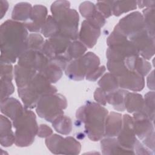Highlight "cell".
<instances>
[{
  "label": "cell",
  "instance_id": "1",
  "mask_svg": "<svg viewBox=\"0 0 155 155\" xmlns=\"http://www.w3.org/2000/svg\"><path fill=\"white\" fill-rule=\"evenodd\" d=\"M28 31L24 23L7 20L0 29L1 63L10 64L27 50Z\"/></svg>",
  "mask_w": 155,
  "mask_h": 155
},
{
  "label": "cell",
  "instance_id": "2",
  "mask_svg": "<svg viewBox=\"0 0 155 155\" xmlns=\"http://www.w3.org/2000/svg\"><path fill=\"white\" fill-rule=\"evenodd\" d=\"M108 110L100 104L88 102L76 112V118L85 124V132L93 141H97L104 136L105 124Z\"/></svg>",
  "mask_w": 155,
  "mask_h": 155
},
{
  "label": "cell",
  "instance_id": "3",
  "mask_svg": "<svg viewBox=\"0 0 155 155\" xmlns=\"http://www.w3.org/2000/svg\"><path fill=\"white\" fill-rule=\"evenodd\" d=\"M70 4L66 1H58L51 6L53 17L58 22L59 34L76 40L78 38L79 15L74 9L70 8Z\"/></svg>",
  "mask_w": 155,
  "mask_h": 155
},
{
  "label": "cell",
  "instance_id": "4",
  "mask_svg": "<svg viewBox=\"0 0 155 155\" xmlns=\"http://www.w3.org/2000/svg\"><path fill=\"white\" fill-rule=\"evenodd\" d=\"M18 95L25 108H33L41 97L54 94L57 89L41 73H38L33 80L25 87L18 88Z\"/></svg>",
  "mask_w": 155,
  "mask_h": 155
},
{
  "label": "cell",
  "instance_id": "5",
  "mask_svg": "<svg viewBox=\"0 0 155 155\" xmlns=\"http://www.w3.org/2000/svg\"><path fill=\"white\" fill-rule=\"evenodd\" d=\"M15 128V141L16 146L20 147L30 146L38 134V126L35 114L31 110L24 108L22 114L13 121Z\"/></svg>",
  "mask_w": 155,
  "mask_h": 155
},
{
  "label": "cell",
  "instance_id": "6",
  "mask_svg": "<svg viewBox=\"0 0 155 155\" xmlns=\"http://www.w3.org/2000/svg\"><path fill=\"white\" fill-rule=\"evenodd\" d=\"M67 106L65 97L60 94L43 96L39 100L36 111L39 116L52 122L56 117L64 114L63 110Z\"/></svg>",
  "mask_w": 155,
  "mask_h": 155
},
{
  "label": "cell",
  "instance_id": "7",
  "mask_svg": "<svg viewBox=\"0 0 155 155\" xmlns=\"http://www.w3.org/2000/svg\"><path fill=\"white\" fill-rule=\"evenodd\" d=\"M99 64V57L92 52H88L81 57L71 61L67 64L65 72L70 79L81 81L96 70Z\"/></svg>",
  "mask_w": 155,
  "mask_h": 155
},
{
  "label": "cell",
  "instance_id": "8",
  "mask_svg": "<svg viewBox=\"0 0 155 155\" xmlns=\"http://www.w3.org/2000/svg\"><path fill=\"white\" fill-rule=\"evenodd\" d=\"M134 129L135 134L144 145L153 151L154 150V131L153 122L149 117L140 111L134 113Z\"/></svg>",
  "mask_w": 155,
  "mask_h": 155
},
{
  "label": "cell",
  "instance_id": "9",
  "mask_svg": "<svg viewBox=\"0 0 155 155\" xmlns=\"http://www.w3.org/2000/svg\"><path fill=\"white\" fill-rule=\"evenodd\" d=\"M45 144L54 154H77L81 151V144L72 137L63 138L59 135L53 134L48 137Z\"/></svg>",
  "mask_w": 155,
  "mask_h": 155
},
{
  "label": "cell",
  "instance_id": "10",
  "mask_svg": "<svg viewBox=\"0 0 155 155\" xmlns=\"http://www.w3.org/2000/svg\"><path fill=\"white\" fill-rule=\"evenodd\" d=\"M128 39L134 44L139 54L143 59H150L154 55V38L150 35L145 28Z\"/></svg>",
  "mask_w": 155,
  "mask_h": 155
},
{
  "label": "cell",
  "instance_id": "11",
  "mask_svg": "<svg viewBox=\"0 0 155 155\" xmlns=\"http://www.w3.org/2000/svg\"><path fill=\"white\" fill-rule=\"evenodd\" d=\"M139 55L136 46L129 39L108 47L106 52L108 60L111 61H124L128 57Z\"/></svg>",
  "mask_w": 155,
  "mask_h": 155
},
{
  "label": "cell",
  "instance_id": "12",
  "mask_svg": "<svg viewBox=\"0 0 155 155\" xmlns=\"http://www.w3.org/2000/svg\"><path fill=\"white\" fill-rule=\"evenodd\" d=\"M48 62V59L41 51L27 50L19 57L18 64L40 72Z\"/></svg>",
  "mask_w": 155,
  "mask_h": 155
},
{
  "label": "cell",
  "instance_id": "13",
  "mask_svg": "<svg viewBox=\"0 0 155 155\" xmlns=\"http://www.w3.org/2000/svg\"><path fill=\"white\" fill-rule=\"evenodd\" d=\"M117 25L128 38L145 28L143 16L139 12H133L124 17Z\"/></svg>",
  "mask_w": 155,
  "mask_h": 155
},
{
  "label": "cell",
  "instance_id": "14",
  "mask_svg": "<svg viewBox=\"0 0 155 155\" xmlns=\"http://www.w3.org/2000/svg\"><path fill=\"white\" fill-rule=\"evenodd\" d=\"M122 122V127L117 135V140L122 147L134 150V145L137 139L134 129L133 118L128 114H124Z\"/></svg>",
  "mask_w": 155,
  "mask_h": 155
},
{
  "label": "cell",
  "instance_id": "15",
  "mask_svg": "<svg viewBox=\"0 0 155 155\" xmlns=\"http://www.w3.org/2000/svg\"><path fill=\"white\" fill-rule=\"evenodd\" d=\"M100 34L101 28L85 20L82 23L78 37L82 44L90 48L96 44Z\"/></svg>",
  "mask_w": 155,
  "mask_h": 155
},
{
  "label": "cell",
  "instance_id": "16",
  "mask_svg": "<svg viewBox=\"0 0 155 155\" xmlns=\"http://www.w3.org/2000/svg\"><path fill=\"white\" fill-rule=\"evenodd\" d=\"M119 86L122 88L134 91H141L145 85L143 76L133 71H128L122 76L117 78Z\"/></svg>",
  "mask_w": 155,
  "mask_h": 155
},
{
  "label": "cell",
  "instance_id": "17",
  "mask_svg": "<svg viewBox=\"0 0 155 155\" xmlns=\"http://www.w3.org/2000/svg\"><path fill=\"white\" fill-rule=\"evenodd\" d=\"M47 14V10L45 6L36 5L32 8L30 19L24 24L30 31H39L46 21Z\"/></svg>",
  "mask_w": 155,
  "mask_h": 155
},
{
  "label": "cell",
  "instance_id": "18",
  "mask_svg": "<svg viewBox=\"0 0 155 155\" xmlns=\"http://www.w3.org/2000/svg\"><path fill=\"white\" fill-rule=\"evenodd\" d=\"M24 110L19 101L15 98L7 97L1 101V113L10 117L13 121L22 114Z\"/></svg>",
  "mask_w": 155,
  "mask_h": 155
},
{
  "label": "cell",
  "instance_id": "19",
  "mask_svg": "<svg viewBox=\"0 0 155 155\" xmlns=\"http://www.w3.org/2000/svg\"><path fill=\"white\" fill-rule=\"evenodd\" d=\"M122 127V115L118 113L111 112L106 118L104 136L113 137L117 136Z\"/></svg>",
  "mask_w": 155,
  "mask_h": 155
},
{
  "label": "cell",
  "instance_id": "20",
  "mask_svg": "<svg viewBox=\"0 0 155 155\" xmlns=\"http://www.w3.org/2000/svg\"><path fill=\"white\" fill-rule=\"evenodd\" d=\"M125 64L129 71H136L142 76L147 75L151 69L150 62L139 56H132L124 60Z\"/></svg>",
  "mask_w": 155,
  "mask_h": 155
},
{
  "label": "cell",
  "instance_id": "21",
  "mask_svg": "<svg viewBox=\"0 0 155 155\" xmlns=\"http://www.w3.org/2000/svg\"><path fill=\"white\" fill-rule=\"evenodd\" d=\"M101 145L103 154H135L134 150L122 147L117 139L113 137H107L102 139L101 142Z\"/></svg>",
  "mask_w": 155,
  "mask_h": 155
},
{
  "label": "cell",
  "instance_id": "22",
  "mask_svg": "<svg viewBox=\"0 0 155 155\" xmlns=\"http://www.w3.org/2000/svg\"><path fill=\"white\" fill-rule=\"evenodd\" d=\"M37 74L35 70L22 67L18 64L15 66L14 74L16 85L18 88H22L27 86L35 78Z\"/></svg>",
  "mask_w": 155,
  "mask_h": 155
},
{
  "label": "cell",
  "instance_id": "23",
  "mask_svg": "<svg viewBox=\"0 0 155 155\" xmlns=\"http://www.w3.org/2000/svg\"><path fill=\"white\" fill-rule=\"evenodd\" d=\"M0 140L1 145L5 147H10L15 141V135L12 130L10 121L5 116L1 115Z\"/></svg>",
  "mask_w": 155,
  "mask_h": 155
},
{
  "label": "cell",
  "instance_id": "24",
  "mask_svg": "<svg viewBox=\"0 0 155 155\" xmlns=\"http://www.w3.org/2000/svg\"><path fill=\"white\" fill-rule=\"evenodd\" d=\"M125 108L128 113H135L142 110L144 101L142 95L135 93H128L125 97Z\"/></svg>",
  "mask_w": 155,
  "mask_h": 155
},
{
  "label": "cell",
  "instance_id": "25",
  "mask_svg": "<svg viewBox=\"0 0 155 155\" xmlns=\"http://www.w3.org/2000/svg\"><path fill=\"white\" fill-rule=\"evenodd\" d=\"M128 91L124 90H116L107 93V102L111 104L117 111H123L125 108V97Z\"/></svg>",
  "mask_w": 155,
  "mask_h": 155
},
{
  "label": "cell",
  "instance_id": "26",
  "mask_svg": "<svg viewBox=\"0 0 155 155\" xmlns=\"http://www.w3.org/2000/svg\"><path fill=\"white\" fill-rule=\"evenodd\" d=\"M32 7L27 2H20L17 4L13 8L12 18L14 21H22L27 22L30 18Z\"/></svg>",
  "mask_w": 155,
  "mask_h": 155
},
{
  "label": "cell",
  "instance_id": "27",
  "mask_svg": "<svg viewBox=\"0 0 155 155\" xmlns=\"http://www.w3.org/2000/svg\"><path fill=\"white\" fill-rule=\"evenodd\" d=\"M62 69L54 63L48 62L47 65L39 73L43 74L48 81L51 83H56L61 78Z\"/></svg>",
  "mask_w": 155,
  "mask_h": 155
},
{
  "label": "cell",
  "instance_id": "28",
  "mask_svg": "<svg viewBox=\"0 0 155 155\" xmlns=\"http://www.w3.org/2000/svg\"><path fill=\"white\" fill-rule=\"evenodd\" d=\"M98 85L107 93L113 91L119 87L117 78L111 73H106L99 81Z\"/></svg>",
  "mask_w": 155,
  "mask_h": 155
},
{
  "label": "cell",
  "instance_id": "29",
  "mask_svg": "<svg viewBox=\"0 0 155 155\" xmlns=\"http://www.w3.org/2000/svg\"><path fill=\"white\" fill-rule=\"evenodd\" d=\"M53 126L55 130L64 135L68 134L72 128L71 119L64 114L58 116L52 122Z\"/></svg>",
  "mask_w": 155,
  "mask_h": 155
},
{
  "label": "cell",
  "instance_id": "30",
  "mask_svg": "<svg viewBox=\"0 0 155 155\" xmlns=\"http://www.w3.org/2000/svg\"><path fill=\"white\" fill-rule=\"evenodd\" d=\"M87 51V47L80 41H74L71 42L65 53L66 56L72 61L83 56Z\"/></svg>",
  "mask_w": 155,
  "mask_h": 155
},
{
  "label": "cell",
  "instance_id": "31",
  "mask_svg": "<svg viewBox=\"0 0 155 155\" xmlns=\"http://www.w3.org/2000/svg\"><path fill=\"white\" fill-rule=\"evenodd\" d=\"M136 8L137 1H113L112 13L114 16H119L122 13L135 10Z\"/></svg>",
  "mask_w": 155,
  "mask_h": 155
},
{
  "label": "cell",
  "instance_id": "32",
  "mask_svg": "<svg viewBox=\"0 0 155 155\" xmlns=\"http://www.w3.org/2000/svg\"><path fill=\"white\" fill-rule=\"evenodd\" d=\"M41 33L45 38H51L59 34V28L56 21L51 16H48L41 28Z\"/></svg>",
  "mask_w": 155,
  "mask_h": 155
},
{
  "label": "cell",
  "instance_id": "33",
  "mask_svg": "<svg viewBox=\"0 0 155 155\" xmlns=\"http://www.w3.org/2000/svg\"><path fill=\"white\" fill-rule=\"evenodd\" d=\"M145 27L150 35L154 38V8H147L143 10Z\"/></svg>",
  "mask_w": 155,
  "mask_h": 155
},
{
  "label": "cell",
  "instance_id": "34",
  "mask_svg": "<svg viewBox=\"0 0 155 155\" xmlns=\"http://www.w3.org/2000/svg\"><path fill=\"white\" fill-rule=\"evenodd\" d=\"M107 68L111 73L117 78L122 76L128 71L125 64L124 61L108 60Z\"/></svg>",
  "mask_w": 155,
  "mask_h": 155
},
{
  "label": "cell",
  "instance_id": "35",
  "mask_svg": "<svg viewBox=\"0 0 155 155\" xmlns=\"http://www.w3.org/2000/svg\"><path fill=\"white\" fill-rule=\"evenodd\" d=\"M144 105L142 111L144 112L149 118L154 122V93L148 92L145 95Z\"/></svg>",
  "mask_w": 155,
  "mask_h": 155
},
{
  "label": "cell",
  "instance_id": "36",
  "mask_svg": "<svg viewBox=\"0 0 155 155\" xmlns=\"http://www.w3.org/2000/svg\"><path fill=\"white\" fill-rule=\"evenodd\" d=\"M12 79L1 78V101L9 97L14 91V86Z\"/></svg>",
  "mask_w": 155,
  "mask_h": 155
},
{
  "label": "cell",
  "instance_id": "37",
  "mask_svg": "<svg viewBox=\"0 0 155 155\" xmlns=\"http://www.w3.org/2000/svg\"><path fill=\"white\" fill-rule=\"evenodd\" d=\"M44 43L42 36L37 33H31L28 37L27 50L41 51Z\"/></svg>",
  "mask_w": 155,
  "mask_h": 155
},
{
  "label": "cell",
  "instance_id": "38",
  "mask_svg": "<svg viewBox=\"0 0 155 155\" xmlns=\"http://www.w3.org/2000/svg\"><path fill=\"white\" fill-rule=\"evenodd\" d=\"M79 11L82 16L86 19L91 18L97 11L96 5L89 1H85L81 4L79 6Z\"/></svg>",
  "mask_w": 155,
  "mask_h": 155
},
{
  "label": "cell",
  "instance_id": "39",
  "mask_svg": "<svg viewBox=\"0 0 155 155\" xmlns=\"http://www.w3.org/2000/svg\"><path fill=\"white\" fill-rule=\"evenodd\" d=\"M113 1H98L96 5L97 10L105 17L109 18L112 13Z\"/></svg>",
  "mask_w": 155,
  "mask_h": 155
},
{
  "label": "cell",
  "instance_id": "40",
  "mask_svg": "<svg viewBox=\"0 0 155 155\" xmlns=\"http://www.w3.org/2000/svg\"><path fill=\"white\" fill-rule=\"evenodd\" d=\"M94 98L99 104L105 105L107 103V93L101 88H98L94 91Z\"/></svg>",
  "mask_w": 155,
  "mask_h": 155
},
{
  "label": "cell",
  "instance_id": "41",
  "mask_svg": "<svg viewBox=\"0 0 155 155\" xmlns=\"http://www.w3.org/2000/svg\"><path fill=\"white\" fill-rule=\"evenodd\" d=\"M105 71V66L102 65L98 67L96 70L93 71L91 73L86 76V79L90 81H95L98 79Z\"/></svg>",
  "mask_w": 155,
  "mask_h": 155
},
{
  "label": "cell",
  "instance_id": "42",
  "mask_svg": "<svg viewBox=\"0 0 155 155\" xmlns=\"http://www.w3.org/2000/svg\"><path fill=\"white\" fill-rule=\"evenodd\" d=\"M53 131L47 125L42 124L40 125L38 127V135L40 137H47L50 136L52 134Z\"/></svg>",
  "mask_w": 155,
  "mask_h": 155
},
{
  "label": "cell",
  "instance_id": "43",
  "mask_svg": "<svg viewBox=\"0 0 155 155\" xmlns=\"http://www.w3.org/2000/svg\"><path fill=\"white\" fill-rule=\"evenodd\" d=\"M133 150H136V152H134L136 154H152L153 153L151 152L149 150L146 148L137 139L135 144L134 145Z\"/></svg>",
  "mask_w": 155,
  "mask_h": 155
},
{
  "label": "cell",
  "instance_id": "44",
  "mask_svg": "<svg viewBox=\"0 0 155 155\" xmlns=\"http://www.w3.org/2000/svg\"><path fill=\"white\" fill-rule=\"evenodd\" d=\"M8 7V3L6 1H0V12H1V18H2Z\"/></svg>",
  "mask_w": 155,
  "mask_h": 155
},
{
  "label": "cell",
  "instance_id": "45",
  "mask_svg": "<svg viewBox=\"0 0 155 155\" xmlns=\"http://www.w3.org/2000/svg\"><path fill=\"white\" fill-rule=\"evenodd\" d=\"M155 1H137V4L140 8H142L145 7H147L148 8L150 7H154Z\"/></svg>",
  "mask_w": 155,
  "mask_h": 155
}]
</instances>
